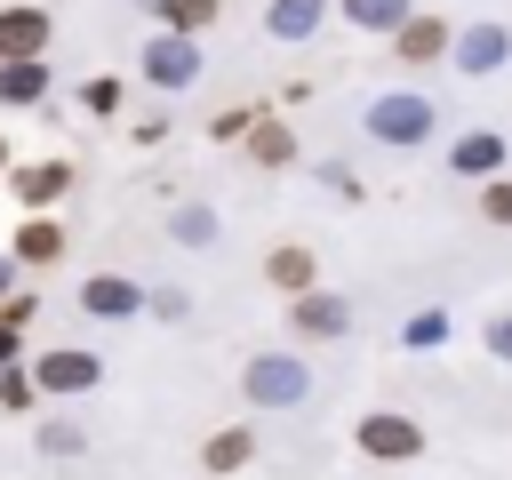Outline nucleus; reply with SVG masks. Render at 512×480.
I'll return each mask as SVG.
<instances>
[{
    "instance_id": "nucleus-5",
    "label": "nucleus",
    "mask_w": 512,
    "mask_h": 480,
    "mask_svg": "<svg viewBox=\"0 0 512 480\" xmlns=\"http://www.w3.org/2000/svg\"><path fill=\"white\" fill-rule=\"evenodd\" d=\"M504 56H512V32H504L496 16H472V24L456 32V48H448V64L472 72V80H480V72H504Z\"/></svg>"
},
{
    "instance_id": "nucleus-9",
    "label": "nucleus",
    "mask_w": 512,
    "mask_h": 480,
    "mask_svg": "<svg viewBox=\"0 0 512 480\" xmlns=\"http://www.w3.org/2000/svg\"><path fill=\"white\" fill-rule=\"evenodd\" d=\"M16 56H48V16L32 0H8L0 8V64H16Z\"/></svg>"
},
{
    "instance_id": "nucleus-31",
    "label": "nucleus",
    "mask_w": 512,
    "mask_h": 480,
    "mask_svg": "<svg viewBox=\"0 0 512 480\" xmlns=\"http://www.w3.org/2000/svg\"><path fill=\"white\" fill-rule=\"evenodd\" d=\"M16 360V320H0V368Z\"/></svg>"
},
{
    "instance_id": "nucleus-19",
    "label": "nucleus",
    "mask_w": 512,
    "mask_h": 480,
    "mask_svg": "<svg viewBox=\"0 0 512 480\" xmlns=\"http://www.w3.org/2000/svg\"><path fill=\"white\" fill-rule=\"evenodd\" d=\"M40 96H48V56L0 64V104H40Z\"/></svg>"
},
{
    "instance_id": "nucleus-24",
    "label": "nucleus",
    "mask_w": 512,
    "mask_h": 480,
    "mask_svg": "<svg viewBox=\"0 0 512 480\" xmlns=\"http://www.w3.org/2000/svg\"><path fill=\"white\" fill-rule=\"evenodd\" d=\"M480 216L512 232V176H488V184H480Z\"/></svg>"
},
{
    "instance_id": "nucleus-3",
    "label": "nucleus",
    "mask_w": 512,
    "mask_h": 480,
    "mask_svg": "<svg viewBox=\"0 0 512 480\" xmlns=\"http://www.w3.org/2000/svg\"><path fill=\"white\" fill-rule=\"evenodd\" d=\"M352 440H360L368 464H416V456H424V424H416V416H392V408H368Z\"/></svg>"
},
{
    "instance_id": "nucleus-15",
    "label": "nucleus",
    "mask_w": 512,
    "mask_h": 480,
    "mask_svg": "<svg viewBox=\"0 0 512 480\" xmlns=\"http://www.w3.org/2000/svg\"><path fill=\"white\" fill-rule=\"evenodd\" d=\"M336 16H344L352 32H384V40H392V32L416 16V0H336Z\"/></svg>"
},
{
    "instance_id": "nucleus-18",
    "label": "nucleus",
    "mask_w": 512,
    "mask_h": 480,
    "mask_svg": "<svg viewBox=\"0 0 512 480\" xmlns=\"http://www.w3.org/2000/svg\"><path fill=\"white\" fill-rule=\"evenodd\" d=\"M8 256H16V264H56V256H64V224H56V216H24V232H16Z\"/></svg>"
},
{
    "instance_id": "nucleus-4",
    "label": "nucleus",
    "mask_w": 512,
    "mask_h": 480,
    "mask_svg": "<svg viewBox=\"0 0 512 480\" xmlns=\"http://www.w3.org/2000/svg\"><path fill=\"white\" fill-rule=\"evenodd\" d=\"M144 80L152 88H192L200 80V32H152L144 40Z\"/></svg>"
},
{
    "instance_id": "nucleus-20",
    "label": "nucleus",
    "mask_w": 512,
    "mask_h": 480,
    "mask_svg": "<svg viewBox=\"0 0 512 480\" xmlns=\"http://www.w3.org/2000/svg\"><path fill=\"white\" fill-rule=\"evenodd\" d=\"M144 8L160 16V32H208L224 16V0H144Z\"/></svg>"
},
{
    "instance_id": "nucleus-12",
    "label": "nucleus",
    "mask_w": 512,
    "mask_h": 480,
    "mask_svg": "<svg viewBox=\"0 0 512 480\" xmlns=\"http://www.w3.org/2000/svg\"><path fill=\"white\" fill-rule=\"evenodd\" d=\"M64 192H72V168H64V160H24V168H16V200H24L32 216L56 208Z\"/></svg>"
},
{
    "instance_id": "nucleus-30",
    "label": "nucleus",
    "mask_w": 512,
    "mask_h": 480,
    "mask_svg": "<svg viewBox=\"0 0 512 480\" xmlns=\"http://www.w3.org/2000/svg\"><path fill=\"white\" fill-rule=\"evenodd\" d=\"M488 344H496V360H512V320H496V336H488Z\"/></svg>"
},
{
    "instance_id": "nucleus-22",
    "label": "nucleus",
    "mask_w": 512,
    "mask_h": 480,
    "mask_svg": "<svg viewBox=\"0 0 512 480\" xmlns=\"http://www.w3.org/2000/svg\"><path fill=\"white\" fill-rule=\"evenodd\" d=\"M80 112H88V120H112V112H120V80H104V72L80 80Z\"/></svg>"
},
{
    "instance_id": "nucleus-11",
    "label": "nucleus",
    "mask_w": 512,
    "mask_h": 480,
    "mask_svg": "<svg viewBox=\"0 0 512 480\" xmlns=\"http://www.w3.org/2000/svg\"><path fill=\"white\" fill-rule=\"evenodd\" d=\"M80 312L88 320H128V312H144V296H136V280L96 272V280H80Z\"/></svg>"
},
{
    "instance_id": "nucleus-2",
    "label": "nucleus",
    "mask_w": 512,
    "mask_h": 480,
    "mask_svg": "<svg viewBox=\"0 0 512 480\" xmlns=\"http://www.w3.org/2000/svg\"><path fill=\"white\" fill-rule=\"evenodd\" d=\"M240 392H248L256 408H296V400L312 392V368H304L296 352H256L248 376H240Z\"/></svg>"
},
{
    "instance_id": "nucleus-29",
    "label": "nucleus",
    "mask_w": 512,
    "mask_h": 480,
    "mask_svg": "<svg viewBox=\"0 0 512 480\" xmlns=\"http://www.w3.org/2000/svg\"><path fill=\"white\" fill-rule=\"evenodd\" d=\"M16 272H24V264H16V256H0V304L16 296Z\"/></svg>"
},
{
    "instance_id": "nucleus-28",
    "label": "nucleus",
    "mask_w": 512,
    "mask_h": 480,
    "mask_svg": "<svg viewBox=\"0 0 512 480\" xmlns=\"http://www.w3.org/2000/svg\"><path fill=\"white\" fill-rule=\"evenodd\" d=\"M32 312H40V296H32V288H16V296L0 304V320H16V328H32Z\"/></svg>"
},
{
    "instance_id": "nucleus-25",
    "label": "nucleus",
    "mask_w": 512,
    "mask_h": 480,
    "mask_svg": "<svg viewBox=\"0 0 512 480\" xmlns=\"http://www.w3.org/2000/svg\"><path fill=\"white\" fill-rule=\"evenodd\" d=\"M400 336H408L416 352H432V344H448V312H416V320H408Z\"/></svg>"
},
{
    "instance_id": "nucleus-32",
    "label": "nucleus",
    "mask_w": 512,
    "mask_h": 480,
    "mask_svg": "<svg viewBox=\"0 0 512 480\" xmlns=\"http://www.w3.org/2000/svg\"><path fill=\"white\" fill-rule=\"evenodd\" d=\"M0 168H8V136H0Z\"/></svg>"
},
{
    "instance_id": "nucleus-10",
    "label": "nucleus",
    "mask_w": 512,
    "mask_h": 480,
    "mask_svg": "<svg viewBox=\"0 0 512 480\" xmlns=\"http://www.w3.org/2000/svg\"><path fill=\"white\" fill-rule=\"evenodd\" d=\"M264 280L280 296H304V288H320V256L304 240H280V248H264Z\"/></svg>"
},
{
    "instance_id": "nucleus-6",
    "label": "nucleus",
    "mask_w": 512,
    "mask_h": 480,
    "mask_svg": "<svg viewBox=\"0 0 512 480\" xmlns=\"http://www.w3.org/2000/svg\"><path fill=\"white\" fill-rule=\"evenodd\" d=\"M288 328H296V336H312V344H328V336H344V328H352V296L304 288V296H288Z\"/></svg>"
},
{
    "instance_id": "nucleus-17",
    "label": "nucleus",
    "mask_w": 512,
    "mask_h": 480,
    "mask_svg": "<svg viewBox=\"0 0 512 480\" xmlns=\"http://www.w3.org/2000/svg\"><path fill=\"white\" fill-rule=\"evenodd\" d=\"M320 16H328V0H272V8H264V32H272V40H312Z\"/></svg>"
},
{
    "instance_id": "nucleus-26",
    "label": "nucleus",
    "mask_w": 512,
    "mask_h": 480,
    "mask_svg": "<svg viewBox=\"0 0 512 480\" xmlns=\"http://www.w3.org/2000/svg\"><path fill=\"white\" fill-rule=\"evenodd\" d=\"M208 128H216V144H240V136H248V128H256V112H248V104H240V112H216V120H208Z\"/></svg>"
},
{
    "instance_id": "nucleus-1",
    "label": "nucleus",
    "mask_w": 512,
    "mask_h": 480,
    "mask_svg": "<svg viewBox=\"0 0 512 480\" xmlns=\"http://www.w3.org/2000/svg\"><path fill=\"white\" fill-rule=\"evenodd\" d=\"M432 128H440V112H432V96H416V88H392V96H376V104H368V136H376V144L416 152Z\"/></svg>"
},
{
    "instance_id": "nucleus-13",
    "label": "nucleus",
    "mask_w": 512,
    "mask_h": 480,
    "mask_svg": "<svg viewBox=\"0 0 512 480\" xmlns=\"http://www.w3.org/2000/svg\"><path fill=\"white\" fill-rule=\"evenodd\" d=\"M248 456H256V432H248V424H224V432L200 440V472H208V480H232Z\"/></svg>"
},
{
    "instance_id": "nucleus-23",
    "label": "nucleus",
    "mask_w": 512,
    "mask_h": 480,
    "mask_svg": "<svg viewBox=\"0 0 512 480\" xmlns=\"http://www.w3.org/2000/svg\"><path fill=\"white\" fill-rule=\"evenodd\" d=\"M168 232H176L184 248H208V240H216V216H208V208H176V216H168Z\"/></svg>"
},
{
    "instance_id": "nucleus-8",
    "label": "nucleus",
    "mask_w": 512,
    "mask_h": 480,
    "mask_svg": "<svg viewBox=\"0 0 512 480\" xmlns=\"http://www.w3.org/2000/svg\"><path fill=\"white\" fill-rule=\"evenodd\" d=\"M448 48H456V24H448V16H424V8L392 32V56H400V64H440Z\"/></svg>"
},
{
    "instance_id": "nucleus-27",
    "label": "nucleus",
    "mask_w": 512,
    "mask_h": 480,
    "mask_svg": "<svg viewBox=\"0 0 512 480\" xmlns=\"http://www.w3.org/2000/svg\"><path fill=\"white\" fill-rule=\"evenodd\" d=\"M40 448H48V456H80V424H48Z\"/></svg>"
},
{
    "instance_id": "nucleus-16",
    "label": "nucleus",
    "mask_w": 512,
    "mask_h": 480,
    "mask_svg": "<svg viewBox=\"0 0 512 480\" xmlns=\"http://www.w3.org/2000/svg\"><path fill=\"white\" fill-rule=\"evenodd\" d=\"M240 144H248L256 168H288V160H296V136H288V120H272V112H256V128H248Z\"/></svg>"
},
{
    "instance_id": "nucleus-7",
    "label": "nucleus",
    "mask_w": 512,
    "mask_h": 480,
    "mask_svg": "<svg viewBox=\"0 0 512 480\" xmlns=\"http://www.w3.org/2000/svg\"><path fill=\"white\" fill-rule=\"evenodd\" d=\"M32 376H40V392H48V400H80V392H96V384H104L96 352H40V360H32Z\"/></svg>"
},
{
    "instance_id": "nucleus-14",
    "label": "nucleus",
    "mask_w": 512,
    "mask_h": 480,
    "mask_svg": "<svg viewBox=\"0 0 512 480\" xmlns=\"http://www.w3.org/2000/svg\"><path fill=\"white\" fill-rule=\"evenodd\" d=\"M448 168H456V176H496V168H504V136H496V128L456 136V144H448Z\"/></svg>"
},
{
    "instance_id": "nucleus-21",
    "label": "nucleus",
    "mask_w": 512,
    "mask_h": 480,
    "mask_svg": "<svg viewBox=\"0 0 512 480\" xmlns=\"http://www.w3.org/2000/svg\"><path fill=\"white\" fill-rule=\"evenodd\" d=\"M32 392H40V376H32L24 360H8V368H0V408H16V416H24V408H32Z\"/></svg>"
}]
</instances>
